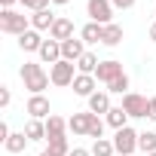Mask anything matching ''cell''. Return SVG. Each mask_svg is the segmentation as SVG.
<instances>
[{"label":"cell","instance_id":"39","mask_svg":"<svg viewBox=\"0 0 156 156\" xmlns=\"http://www.w3.org/2000/svg\"><path fill=\"white\" fill-rule=\"evenodd\" d=\"M153 16H156V9H153Z\"/></svg>","mask_w":156,"mask_h":156},{"label":"cell","instance_id":"32","mask_svg":"<svg viewBox=\"0 0 156 156\" xmlns=\"http://www.w3.org/2000/svg\"><path fill=\"white\" fill-rule=\"evenodd\" d=\"M147 119H153L156 122V95L150 98V104H147Z\"/></svg>","mask_w":156,"mask_h":156},{"label":"cell","instance_id":"5","mask_svg":"<svg viewBox=\"0 0 156 156\" xmlns=\"http://www.w3.org/2000/svg\"><path fill=\"white\" fill-rule=\"evenodd\" d=\"M138 135H141V132H135L132 126L119 129V132L113 135V147H116V153H119V156H132V153L138 150Z\"/></svg>","mask_w":156,"mask_h":156},{"label":"cell","instance_id":"9","mask_svg":"<svg viewBox=\"0 0 156 156\" xmlns=\"http://www.w3.org/2000/svg\"><path fill=\"white\" fill-rule=\"evenodd\" d=\"M92 122H95V113H89V110H83V113H73V116L67 119V132H73V135H86V138H89V129H92Z\"/></svg>","mask_w":156,"mask_h":156},{"label":"cell","instance_id":"28","mask_svg":"<svg viewBox=\"0 0 156 156\" xmlns=\"http://www.w3.org/2000/svg\"><path fill=\"white\" fill-rule=\"evenodd\" d=\"M19 3H22L25 9H31V12H40V9H49L52 0H19Z\"/></svg>","mask_w":156,"mask_h":156},{"label":"cell","instance_id":"8","mask_svg":"<svg viewBox=\"0 0 156 156\" xmlns=\"http://www.w3.org/2000/svg\"><path fill=\"white\" fill-rule=\"evenodd\" d=\"M25 110H28L31 119H49V116H52V110H49V98H46V95H31L28 104H25Z\"/></svg>","mask_w":156,"mask_h":156},{"label":"cell","instance_id":"26","mask_svg":"<svg viewBox=\"0 0 156 156\" xmlns=\"http://www.w3.org/2000/svg\"><path fill=\"white\" fill-rule=\"evenodd\" d=\"M113 153H116L113 141H107V138H101V141H92V156H113Z\"/></svg>","mask_w":156,"mask_h":156},{"label":"cell","instance_id":"1","mask_svg":"<svg viewBox=\"0 0 156 156\" xmlns=\"http://www.w3.org/2000/svg\"><path fill=\"white\" fill-rule=\"evenodd\" d=\"M19 73H22V83H25V89H28L31 95H43V89L52 83L49 73L43 70V64H37V61H25Z\"/></svg>","mask_w":156,"mask_h":156},{"label":"cell","instance_id":"21","mask_svg":"<svg viewBox=\"0 0 156 156\" xmlns=\"http://www.w3.org/2000/svg\"><path fill=\"white\" fill-rule=\"evenodd\" d=\"M101 43H104V46H119V43H122V28H119L116 22L104 25V34H101Z\"/></svg>","mask_w":156,"mask_h":156},{"label":"cell","instance_id":"15","mask_svg":"<svg viewBox=\"0 0 156 156\" xmlns=\"http://www.w3.org/2000/svg\"><path fill=\"white\" fill-rule=\"evenodd\" d=\"M64 132H67V119H64V116H58V113H52V116L46 119V141L64 138Z\"/></svg>","mask_w":156,"mask_h":156},{"label":"cell","instance_id":"6","mask_svg":"<svg viewBox=\"0 0 156 156\" xmlns=\"http://www.w3.org/2000/svg\"><path fill=\"white\" fill-rule=\"evenodd\" d=\"M86 16H89V22L110 25V19H113V3H110V0H86Z\"/></svg>","mask_w":156,"mask_h":156},{"label":"cell","instance_id":"35","mask_svg":"<svg viewBox=\"0 0 156 156\" xmlns=\"http://www.w3.org/2000/svg\"><path fill=\"white\" fill-rule=\"evenodd\" d=\"M150 40H153V43H156V22H153V25H150Z\"/></svg>","mask_w":156,"mask_h":156},{"label":"cell","instance_id":"38","mask_svg":"<svg viewBox=\"0 0 156 156\" xmlns=\"http://www.w3.org/2000/svg\"><path fill=\"white\" fill-rule=\"evenodd\" d=\"M147 156H156V153H147Z\"/></svg>","mask_w":156,"mask_h":156},{"label":"cell","instance_id":"11","mask_svg":"<svg viewBox=\"0 0 156 156\" xmlns=\"http://www.w3.org/2000/svg\"><path fill=\"white\" fill-rule=\"evenodd\" d=\"M37 55H40V61H43V64H49V67H52V64H58V61H61V43L49 37V40H43V46H40V52H37Z\"/></svg>","mask_w":156,"mask_h":156},{"label":"cell","instance_id":"3","mask_svg":"<svg viewBox=\"0 0 156 156\" xmlns=\"http://www.w3.org/2000/svg\"><path fill=\"white\" fill-rule=\"evenodd\" d=\"M49 80H52V86H73V80H76V64L61 58L58 64L49 67Z\"/></svg>","mask_w":156,"mask_h":156},{"label":"cell","instance_id":"27","mask_svg":"<svg viewBox=\"0 0 156 156\" xmlns=\"http://www.w3.org/2000/svg\"><path fill=\"white\" fill-rule=\"evenodd\" d=\"M107 92H110V95H126V92H129V73H122L119 80H113V83L107 86Z\"/></svg>","mask_w":156,"mask_h":156},{"label":"cell","instance_id":"24","mask_svg":"<svg viewBox=\"0 0 156 156\" xmlns=\"http://www.w3.org/2000/svg\"><path fill=\"white\" fill-rule=\"evenodd\" d=\"M138 150L147 156V153H156V132H141L138 135Z\"/></svg>","mask_w":156,"mask_h":156},{"label":"cell","instance_id":"4","mask_svg":"<svg viewBox=\"0 0 156 156\" xmlns=\"http://www.w3.org/2000/svg\"><path fill=\"white\" fill-rule=\"evenodd\" d=\"M147 104H150V98H144L138 92L122 95V110L129 113V119H147Z\"/></svg>","mask_w":156,"mask_h":156},{"label":"cell","instance_id":"23","mask_svg":"<svg viewBox=\"0 0 156 156\" xmlns=\"http://www.w3.org/2000/svg\"><path fill=\"white\" fill-rule=\"evenodd\" d=\"M98 64H101V61L95 58V52H86V55H83L80 61H76V73H92V76H95Z\"/></svg>","mask_w":156,"mask_h":156},{"label":"cell","instance_id":"33","mask_svg":"<svg viewBox=\"0 0 156 156\" xmlns=\"http://www.w3.org/2000/svg\"><path fill=\"white\" fill-rule=\"evenodd\" d=\"M70 156H92V150H83V147H73Z\"/></svg>","mask_w":156,"mask_h":156},{"label":"cell","instance_id":"13","mask_svg":"<svg viewBox=\"0 0 156 156\" xmlns=\"http://www.w3.org/2000/svg\"><path fill=\"white\" fill-rule=\"evenodd\" d=\"M49 37H52V40H58V43L70 40V37H73V19L58 16V19H55V25H52V31H49Z\"/></svg>","mask_w":156,"mask_h":156},{"label":"cell","instance_id":"7","mask_svg":"<svg viewBox=\"0 0 156 156\" xmlns=\"http://www.w3.org/2000/svg\"><path fill=\"white\" fill-rule=\"evenodd\" d=\"M126 70H122V61H116V58H107V61H101L98 64V70H95V80L98 83H104V86H110L113 80H119Z\"/></svg>","mask_w":156,"mask_h":156},{"label":"cell","instance_id":"37","mask_svg":"<svg viewBox=\"0 0 156 156\" xmlns=\"http://www.w3.org/2000/svg\"><path fill=\"white\" fill-rule=\"evenodd\" d=\"M40 156H52V153H49V150H43V153H40Z\"/></svg>","mask_w":156,"mask_h":156},{"label":"cell","instance_id":"36","mask_svg":"<svg viewBox=\"0 0 156 156\" xmlns=\"http://www.w3.org/2000/svg\"><path fill=\"white\" fill-rule=\"evenodd\" d=\"M52 3H55V6H64V3H70V0H52Z\"/></svg>","mask_w":156,"mask_h":156},{"label":"cell","instance_id":"34","mask_svg":"<svg viewBox=\"0 0 156 156\" xmlns=\"http://www.w3.org/2000/svg\"><path fill=\"white\" fill-rule=\"evenodd\" d=\"M16 3H19V0H0V6H3V9H12Z\"/></svg>","mask_w":156,"mask_h":156},{"label":"cell","instance_id":"16","mask_svg":"<svg viewBox=\"0 0 156 156\" xmlns=\"http://www.w3.org/2000/svg\"><path fill=\"white\" fill-rule=\"evenodd\" d=\"M55 19H58V16H55L52 9H40V12L31 16V28H34V31H52Z\"/></svg>","mask_w":156,"mask_h":156},{"label":"cell","instance_id":"25","mask_svg":"<svg viewBox=\"0 0 156 156\" xmlns=\"http://www.w3.org/2000/svg\"><path fill=\"white\" fill-rule=\"evenodd\" d=\"M46 150H49L52 156H70V150H73V147L67 144V135H64V138H55V141H49V147H46Z\"/></svg>","mask_w":156,"mask_h":156},{"label":"cell","instance_id":"18","mask_svg":"<svg viewBox=\"0 0 156 156\" xmlns=\"http://www.w3.org/2000/svg\"><path fill=\"white\" fill-rule=\"evenodd\" d=\"M104 122H107L113 132H119V129H126V126H129V113L122 110V104H119V107H110V110H107V116H104Z\"/></svg>","mask_w":156,"mask_h":156},{"label":"cell","instance_id":"29","mask_svg":"<svg viewBox=\"0 0 156 156\" xmlns=\"http://www.w3.org/2000/svg\"><path fill=\"white\" fill-rule=\"evenodd\" d=\"M89 138H92V141H101V138H104V119H101L98 113H95V122H92V129H89Z\"/></svg>","mask_w":156,"mask_h":156},{"label":"cell","instance_id":"20","mask_svg":"<svg viewBox=\"0 0 156 156\" xmlns=\"http://www.w3.org/2000/svg\"><path fill=\"white\" fill-rule=\"evenodd\" d=\"M31 141H28V135L25 132H12L9 138H6V144H3V150L6 153H25V147H28Z\"/></svg>","mask_w":156,"mask_h":156},{"label":"cell","instance_id":"2","mask_svg":"<svg viewBox=\"0 0 156 156\" xmlns=\"http://www.w3.org/2000/svg\"><path fill=\"white\" fill-rule=\"evenodd\" d=\"M0 31L12 34V37H22L25 31H31V16L16 12V9H3L0 12Z\"/></svg>","mask_w":156,"mask_h":156},{"label":"cell","instance_id":"19","mask_svg":"<svg viewBox=\"0 0 156 156\" xmlns=\"http://www.w3.org/2000/svg\"><path fill=\"white\" fill-rule=\"evenodd\" d=\"M101 34H104V25H98V22H86L83 31H80V40H83V43H101Z\"/></svg>","mask_w":156,"mask_h":156},{"label":"cell","instance_id":"10","mask_svg":"<svg viewBox=\"0 0 156 156\" xmlns=\"http://www.w3.org/2000/svg\"><path fill=\"white\" fill-rule=\"evenodd\" d=\"M73 92L80 95V98H92L98 92V80L92 73H76V80H73Z\"/></svg>","mask_w":156,"mask_h":156},{"label":"cell","instance_id":"22","mask_svg":"<svg viewBox=\"0 0 156 156\" xmlns=\"http://www.w3.org/2000/svg\"><path fill=\"white\" fill-rule=\"evenodd\" d=\"M25 135L28 141H46V119H28Z\"/></svg>","mask_w":156,"mask_h":156},{"label":"cell","instance_id":"30","mask_svg":"<svg viewBox=\"0 0 156 156\" xmlns=\"http://www.w3.org/2000/svg\"><path fill=\"white\" fill-rule=\"evenodd\" d=\"M9 101H12V92H9V86H0V107H9Z\"/></svg>","mask_w":156,"mask_h":156},{"label":"cell","instance_id":"14","mask_svg":"<svg viewBox=\"0 0 156 156\" xmlns=\"http://www.w3.org/2000/svg\"><path fill=\"white\" fill-rule=\"evenodd\" d=\"M86 101H89V113H104V116H107V110L113 107V104H110V92H107V89L95 92V95H92V98H86Z\"/></svg>","mask_w":156,"mask_h":156},{"label":"cell","instance_id":"12","mask_svg":"<svg viewBox=\"0 0 156 156\" xmlns=\"http://www.w3.org/2000/svg\"><path fill=\"white\" fill-rule=\"evenodd\" d=\"M83 55H86V43H83V40L70 37V40H64V43H61V58H64V61H73V64H76Z\"/></svg>","mask_w":156,"mask_h":156},{"label":"cell","instance_id":"17","mask_svg":"<svg viewBox=\"0 0 156 156\" xmlns=\"http://www.w3.org/2000/svg\"><path fill=\"white\" fill-rule=\"evenodd\" d=\"M40 46H43V37H40V31H34V28L19 37V49H22V52H40Z\"/></svg>","mask_w":156,"mask_h":156},{"label":"cell","instance_id":"31","mask_svg":"<svg viewBox=\"0 0 156 156\" xmlns=\"http://www.w3.org/2000/svg\"><path fill=\"white\" fill-rule=\"evenodd\" d=\"M110 3H113V9H132L138 0H110Z\"/></svg>","mask_w":156,"mask_h":156}]
</instances>
